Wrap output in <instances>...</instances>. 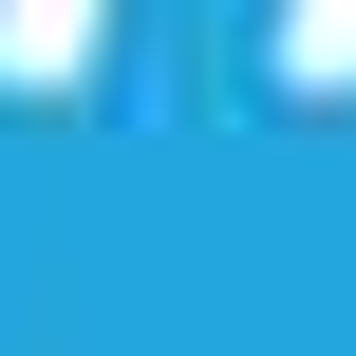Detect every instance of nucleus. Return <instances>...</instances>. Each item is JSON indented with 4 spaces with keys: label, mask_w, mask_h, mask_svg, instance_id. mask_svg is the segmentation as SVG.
Listing matches in <instances>:
<instances>
[]
</instances>
